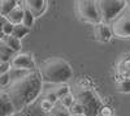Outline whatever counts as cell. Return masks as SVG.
<instances>
[{"label": "cell", "mask_w": 130, "mask_h": 116, "mask_svg": "<svg viewBox=\"0 0 130 116\" xmlns=\"http://www.w3.org/2000/svg\"><path fill=\"white\" fill-rule=\"evenodd\" d=\"M42 86L43 78L39 70L35 69L29 72L24 77L12 81L2 91H4L8 95L9 100L13 103L16 112H20L39 97Z\"/></svg>", "instance_id": "6da1fadb"}, {"label": "cell", "mask_w": 130, "mask_h": 116, "mask_svg": "<svg viewBox=\"0 0 130 116\" xmlns=\"http://www.w3.org/2000/svg\"><path fill=\"white\" fill-rule=\"evenodd\" d=\"M38 70L43 78V82L53 83V85L67 83L73 76V69L69 63L62 57L56 56L44 60L39 65Z\"/></svg>", "instance_id": "7a4b0ae2"}, {"label": "cell", "mask_w": 130, "mask_h": 116, "mask_svg": "<svg viewBox=\"0 0 130 116\" xmlns=\"http://www.w3.org/2000/svg\"><path fill=\"white\" fill-rule=\"evenodd\" d=\"M74 100L77 102L83 110L86 116H98L100 108L104 106L100 97L94 90V88H79L75 86L73 89Z\"/></svg>", "instance_id": "3957f363"}, {"label": "cell", "mask_w": 130, "mask_h": 116, "mask_svg": "<svg viewBox=\"0 0 130 116\" xmlns=\"http://www.w3.org/2000/svg\"><path fill=\"white\" fill-rule=\"evenodd\" d=\"M96 5L99 9L102 22L111 24L129 5V3L125 0H96Z\"/></svg>", "instance_id": "277c9868"}, {"label": "cell", "mask_w": 130, "mask_h": 116, "mask_svg": "<svg viewBox=\"0 0 130 116\" xmlns=\"http://www.w3.org/2000/svg\"><path fill=\"white\" fill-rule=\"evenodd\" d=\"M75 14L81 21L91 25H98L102 22L96 2H92V0H78V2H75Z\"/></svg>", "instance_id": "5b68a950"}, {"label": "cell", "mask_w": 130, "mask_h": 116, "mask_svg": "<svg viewBox=\"0 0 130 116\" xmlns=\"http://www.w3.org/2000/svg\"><path fill=\"white\" fill-rule=\"evenodd\" d=\"M113 37L129 39L130 38V5H127L109 24Z\"/></svg>", "instance_id": "8992f818"}, {"label": "cell", "mask_w": 130, "mask_h": 116, "mask_svg": "<svg viewBox=\"0 0 130 116\" xmlns=\"http://www.w3.org/2000/svg\"><path fill=\"white\" fill-rule=\"evenodd\" d=\"M12 68H17V69H24V70H35V61L34 57L29 54H17L13 60L10 61Z\"/></svg>", "instance_id": "52a82bcc"}, {"label": "cell", "mask_w": 130, "mask_h": 116, "mask_svg": "<svg viewBox=\"0 0 130 116\" xmlns=\"http://www.w3.org/2000/svg\"><path fill=\"white\" fill-rule=\"evenodd\" d=\"M116 83L122 82V81H130V55L124 56L116 67V73H115Z\"/></svg>", "instance_id": "ba28073f"}, {"label": "cell", "mask_w": 130, "mask_h": 116, "mask_svg": "<svg viewBox=\"0 0 130 116\" xmlns=\"http://www.w3.org/2000/svg\"><path fill=\"white\" fill-rule=\"evenodd\" d=\"M92 34H94V38L98 42H100V43H107V42H109L111 38L113 37V33H112V29H111L109 24H104V22L94 25Z\"/></svg>", "instance_id": "9c48e42d"}, {"label": "cell", "mask_w": 130, "mask_h": 116, "mask_svg": "<svg viewBox=\"0 0 130 116\" xmlns=\"http://www.w3.org/2000/svg\"><path fill=\"white\" fill-rule=\"evenodd\" d=\"M24 3H25V8L27 10H30V12L34 14L35 18L42 16L46 12L47 4H48L46 0H25Z\"/></svg>", "instance_id": "30bf717a"}, {"label": "cell", "mask_w": 130, "mask_h": 116, "mask_svg": "<svg viewBox=\"0 0 130 116\" xmlns=\"http://www.w3.org/2000/svg\"><path fill=\"white\" fill-rule=\"evenodd\" d=\"M25 17V4L24 2H18L17 7L7 16V20L13 25H21Z\"/></svg>", "instance_id": "8fae6325"}, {"label": "cell", "mask_w": 130, "mask_h": 116, "mask_svg": "<svg viewBox=\"0 0 130 116\" xmlns=\"http://www.w3.org/2000/svg\"><path fill=\"white\" fill-rule=\"evenodd\" d=\"M0 103H2V107H0V116H13L16 113V108L13 106V103L9 100L8 95L4 91L0 93Z\"/></svg>", "instance_id": "7c38bea8"}, {"label": "cell", "mask_w": 130, "mask_h": 116, "mask_svg": "<svg viewBox=\"0 0 130 116\" xmlns=\"http://www.w3.org/2000/svg\"><path fill=\"white\" fill-rule=\"evenodd\" d=\"M0 42H2V43H4L5 46H8L10 50H13L16 54L21 50V40L17 39V38L13 37V35H2V38H0Z\"/></svg>", "instance_id": "4fadbf2b"}, {"label": "cell", "mask_w": 130, "mask_h": 116, "mask_svg": "<svg viewBox=\"0 0 130 116\" xmlns=\"http://www.w3.org/2000/svg\"><path fill=\"white\" fill-rule=\"evenodd\" d=\"M17 54L8 46L0 42V63H10Z\"/></svg>", "instance_id": "5bb4252c"}, {"label": "cell", "mask_w": 130, "mask_h": 116, "mask_svg": "<svg viewBox=\"0 0 130 116\" xmlns=\"http://www.w3.org/2000/svg\"><path fill=\"white\" fill-rule=\"evenodd\" d=\"M18 2L16 0H2L0 2V17H7L17 7Z\"/></svg>", "instance_id": "9a60e30c"}, {"label": "cell", "mask_w": 130, "mask_h": 116, "mask_svg": "<svg viewBox=\"0 0 130 116\" xmlns=\"http://www.w3.org/2000/svg\"><path fill=\"white\" fill-rule=\"evenodd\" d=\"M46 116H70V111L68 107H65L64 104L59 100L57 103H55L52 111L50 113H47Z\"/></svg>", "instance_id": "2e32d148"}, {"label": "cell", "mask_w": 130, "mask_h": 116, "mask_svg": "<svg viewBox=\"0 0 130 116\" xmlns=\"http://www.w3.org/2000/svg\"><path fill=\"white\" fill-rule=\"evenodd\" d=\"M52 90H53V93L56 94V97H57V99L60 100L61 98H64L65 95H68L69 93H72L70 91V88L67 85V83H61V85H55V88H52Z\"/></svg>", "instance_id": "e0dca14e"}, {"label": "cell", "mask_w": 130, "mask_h": 116, "mask_svg": "<svg viewBox=\"0 0 130 116\" xmlns=\"http://www.w3.org/2000/svg\"><path fill=\"white\" fill-rule=\"evenodd\" d=\"M30 30H31V29L26 27V26H25V25H22V24H21V25H14V30H13L12 35L21 40L25 35H27V34L30 33Z\"/></svg>", "instance_id": "ac0fdd59"}, {"label": "cell", "mask_w": 130, "mask_h": 116, "mask_svg": "<svg viewBox=\"0 0 130 116\" xmlns=\"http://www.w3.org/2000/svg\"><path fill=\"white\" fill-rule=\"evenodd\" d=\"M0 18H2V35H12L14 25L10 24L7 20V17H0Z\"/></svg>", "instance_id": "d6986e66"}, {"label": "cell", "mask_w": 130, "mask_h": 116, "mask_svg": "<svg viewBox=\"0 0 130 116\" xmlns=\"http://www.w3.org/2000/svg\"><path fill=\"white\" fill-rule=\"evenodd\" d=\"M24 4H25V3H24ZM34 21H35L34 14H32L30 10H27V9L25 8V17H24V21H22V25H25L26 27L31 29V26L34 25Z\"/></svg>", "instance_id": "ffe728a7"}, {"label": "cell", "mask_w": 130, "mask_h": 116, "mask_svg": "<svg viewBox=\"0 0 130 116\" xmlns=\"http://www.w3.org/2000/svg\"><path fill=\"white\" fill-rule=\"evenodd\" d=\"M53 106H55V103H52L51 100L44 99V98H43V99L40 100V103H39V107H40L42 112H44L46 115H47V113H50V112L52 111Z\"/></svg>", "instance_id": "44dd1931"}, {"label": "cell", "mask_w": 130, "mask_h": 116, "mask_svg": "<svg viewBox=\"0 0 130 116\" xmlns=\"http://www.w3.org/2000/svg\"><path fill=\"white\" fill-rule=\"evenodd\" d=\"M60 102L64 104L65 107H68V108H69V107L72 106V104L74 103V94H73V91H72V93H69L68 95H65L64 98H61V99H60Z\"/></svg>", "instance_id": "7402d4cb"}, {"label": "cell", "mask_w": 130, "mask_h": 116, "mask_svg": "<svg viewBox=\"0 0 130 116\" xmlns=\"http://www.w3.org/2000/svg\"><path fill=\"white\" fill-rule=\"evenodd\" d=\"M117 90L120 93H130V81H122L117 82Z\"/></svg>", "instance_id": "603a6c76"}, {"label": "cell", "mask_w": 130, "mask_h": 116, "mask_svg": "<svg viewBox=\"0 0 130 116\" xmlns=\"http://www.w3.org/2000/svg\"><path fill=\"white\" fill-rule=\"evenodd\" d=\"M9 83H10V78H9L8 73H5V75H0V86H2V89H5Z\"/></svg>", "instance_id": "cb8c5ba5"}, {"label": "cell", "mask_w": 130, "mask_h": 116, "mask_svg": "<svg viewBox=\"0 0 130 116\" xmlns=\"http://www.w3.org/2000/svg\"><path fill=\"white\" fill-rule=\"evenodd\" d=\"M12 68V64L10 63H0V75H5L8 73Z\"/></svg>", "instance_id": "d4e9b609"}, {"label": "cell", "mask_w": 130, "mask_h": 116, "mask_svg": "<svg viewBox=\"0 0 130 116\" xmlns=\"http://www.w3.org/2000/svg\"><path fill=\"white\" fill-rule=\"evenodd\" d=\"M70 116H86V115H70Z\"/></svg>", "instance_id": "484cf974"}, {"label": "cell", "mask_w": 130, "mask_h": 116, "mask_svg": "<svg viewBox=\"0 0 130 116\" xmlns=\"http://www.w3.org/2000/svg\"><path fill=\"white\" fill-rule=\"evenodd\" d=\"M129 4H130V2H129Z\"/></svg>", "instance_id": "4316f807"}]
</instances>
